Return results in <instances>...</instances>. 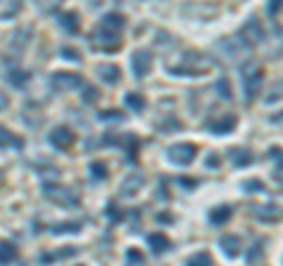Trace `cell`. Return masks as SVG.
I'll return each instance as SVG.
<instances>
[{
	"mask_svg": "<svg viewBox=\"0 0 283 266\" xmlns=\"http://www.w3.org/2000/svg\"><path fill=\"white\" fill-rule=\"evenodd\" d=\"M281 5H283V0H271L269 10H271V12H278V10H281Z\"/></svg>",
	"mask_w": 283,
	"mask_h": 266,
	"instance_id": "14",
	"label": "cell"
},
{
	"mask_svg": "<svg viewBox=\"0 0 283 266\" xmlns=\"http://www.w3.org/2000/svg\"><path fill=\"white\" fill-rule=\"evenodd\" d=\"M92 170H95V177H104V174H106V167H104L102 163H95L92 165Z\"/></svg>",
	"mask_w": 283,
	"mask_h": 266,
	"instance_id": "12",
	"label": "cell"
},
{
	"mask_svg": "<svg viewBox=\"0 0 283 266\" xmlns=\"http://www.w3.org/2000/svg\"><path fill=\"white\" fill-rule=\"evenodd\" d=\"M222 247H224V252H227L229 257H234V254H238V238H234V236L222 238Z\"/></svg>",
	"mask_w": 283,
	"mask_h": 266,
	"instance_id": "5",
	"label": "cell"
},
{
	"mask_svg": "<svg viewBox=\"0 0 283 266\" xmlns=\"http://www.w3.org/2000/svg\"><path fill=\"white\" fill-rule=\"evenodd\" d=\"M187 266H213V257L208 252H200V254H196V257H191V259L187 261Z\"/></svg>",
	"mask_w": 283,
	"mask_h": 266,
	"instance_id": "6",
	"label": "cell"
},
{
	"mask_svg": "<svg viewBox=\"0 0 283 266\" xmlns=\"http://www.w3.org/2000/svg\"><path fill=\"white\" fill-rule=\"evenodd\" d=\"M55 80H62L66 87H73V85H78V82H80V78H78L76 73H57Z\"/></svg>",
	"mask_w": 283,
	"mask_h": 266,
	"instance_id": "7",
	"label": "cell"
},
{
	"mask_svg": "<svg viewBox=\"0 0 283 266\" xmlns=\"http://www.w3.org/2000/svg\"><path fill=\"white\" fill-rule=\"evenodd\" d=\"M149 243H151V250L156 254L166 252V250H168V238H166V236H158V233H156V236H151V238H149Z\"/></svg>",
	"mask_w": 283,
	"mask_h": 266,
	"instance_id": "4",
	"label": "cell"
},
{
	"mask_svg": "<svg viewBox=\"0 0 283 266\" xmlns=\"http://www.w3.org/2000/svg\"><path fill=\"white\" fill-rule=\"evenodd\" d=\"M128 104H132V106H137V109H142L144 106V99H137V97H128Z\"/></svg>",
	"mask_w": 283,
	"mask_h": 266,
	"instance_id": "13",
	"label": "cell"
},
{
	"mask_svg": "<svg viewBox=\"0 0 283 266\" xmlns=\"http://www.w3.org/2000/svg\"><path fill=\"white\" fill-rule=\"evenodd\" d=\"M102 73H106V82H116V73H118V68H116V66L102 68Z\"/></svg>",
	"mask_w": 283,
	"mask_h": 266,
	"instance_id": "11",
	"label": "cell"
},
{
	"mask_svg": "<svg viewBox=\"0 0 283 266\" xmlns=\"http://www.w3.org/2000/svg\"><path fill=\"white\" fill-rule=\"evenodd\" d=\"M14 257H17V247L12 243H0V264H7Z\"/></svg>",
	"mask_w": 283,
	"mask_h": 266,
	"instance_id": "2",
	"label": "cell"
},
{
	"mask_svg": "<svg viewBox=\"0 0 283 266\" xmlns=\"http://www.w3.org/2000/svg\"><path fill=\"white\" fill-rule=\"evenodd\" d=\"M10 144H14V146H21V139H14L12 135H7L5 130H0V146H10Z\"/></svg>",
	"mask_w": 283,
	"mask_h": 266,
	"instance_id": "8",
	"label": "cell"
},
{
	"mask_svg": "<svg viewBox=\"0 0 283 266\" xmlns=\"http://www.w3.org/2000/svg\"><path fill=\"white\" fill-rule=\"evenodd\" d=\"M50 142L55 144L57 149H66V146L73 144V132H71L69 127H57V130L50 135Z\"/></svg>",
	"mask_w": 283,
	"mask_h": 266,
	"instance_id": "1",
	"label": "cell"
},
{
	"mask_svg": "<svg viewBox=\"0 0 283 266\" xmlns=\"http://www.w3.org/2000/svg\"><path fill=\"white\" fill-rule=\"evenodd\" d=\"M64 26H69V31H76L78 28V21H76V14H64V19H62Z\"/></svg>",
	"mask_w": 283,
	"mask_h": 266,
	"instance_id": "9",
	"label": "cell"
},
{
	"mask_svg": "<svg viewBox=\"0 0 283 266\" xmlns=\"http://www.w3.org/2000/svg\"><path fill=\"white\" fill-rule=\"evenodd\" d=\"M231 214V210L229 207H222V210H215L213 212V221H224V219Z\"/></svg>",
	"mask_w": 283,
	"mask_h": 266,
	"instance_id": "10",
	"label": "cell"
},
{
	"mask_svg": "<svg viewBox=\"0 0 283 266\" xmlns=\"http://www.w3.org/2000/svg\"><path fill=\"white\" fill-rule=\"evenodd\" d=\"M149 68H151V59H149V55H135V71H137L139 75L149 73Z\"/></svg>",
	"mask_w": 283,
	"mask_h": 266,
	"instance_id": "3",
	"label": "cell"
}]
</instances>
